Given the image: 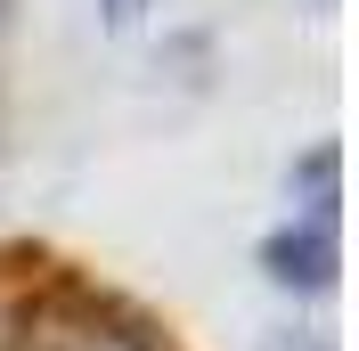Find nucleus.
<instances>
[{
	"label": "nucleus",
	"instance_id": "f257e3e1",
	"mask_svg": "<svg viewBox=\"0 0 359 351\" xmlns=\"http://www.w3.org/2000/svg\"><path fill=\"white\" fill-rule=\"evenodd\" d=\"M0 351H180L139 303L98 286L82 262L0 245Z\"/></svg>",
	"mask_w": 359,
	"mask_h": 351
}]
</instances>
